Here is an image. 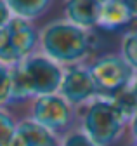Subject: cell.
Returning a JSON list of instances; mask_svg holds the SVG:
<instances>
[{
    "instance_id": "11",
    "label": "cell",
    "mask_w": 137,
    "mask_h": 146,
    "mask_svg": "<svg viewBox=\"0 0 137 146\" xmlns=\"http://www.w3.org/2000/svg\"><path fill=\"white\" fill-rule=\"evenodd\" d=\"M5 4L9 5L14 17L33 21L49 11L52 0H5Z\"/></svg>"
},
{
    "instance_id": "1",
    "label": "cell",
    "mask_w": 137,
    "mask_h": 146,
    "mask_svg": "<svg viewBox=\"0 0 137 146\" xmlns=\"http://www.w3.org/2000/svg\"><path fill=\"white\" fill-rule=\"evenodd\" d=\"M64 66L43 54H33L12 66V101L56 94L63 82ZM11 101V103H12Z\"/></svg>"
},
{
    "instance_id": "22",
    "label": "cell",
    "mask_w": 137,
    "mask_h": 146,
    "mask_svg": "<svg viewBox=\"0 0 137 146\" xmlns=\"http://www.w3.org/2000/svg\"><path fill=\"white\" fill-rule=\"evenodd\" d=\"M99 2H101V4H102V2H106V0H99Z\"/></svg>"
},
{
    "instance_id": "15",
    "label": "cell",
    "mask_w": 137,
    "mask_h": 146,
    "mask_svg": "<svg viewBox=\"0 0 137 146\" xmlns=\"http://www.w3.org/2000/svg\"><path fill=\"white\" fill-rule=\"evenodd\" d=\"M16 123L14 118L0 106V146H7L11 139L16 136Z\"/></svg>"
},
{
    "instance_id": "18",
    "label": "cell",
    "mask_w": 137,
    "mask_h": 146,
    "mask_svg": "<svg viewBox=\"0 0 137 146\" xmlns=\"http://www.w3.org/2000/svg\"><path fill=\"white\" fill-rule=\"evenodd\" d=\"M123 2L127 4V7L130 9L132 16H134V19H137V0H123Z\"/></svg>"
},
{
    "instance_id": "12",
    "label": "cell",
    "mask_w": 137,
    "mask_h": 146,
    "mask_svg": "<svg viewBox=\"0 0 137 146\" xmlns=\"http://www.w3.org/2000/svg\"><path fill=\"white\" fill-rule=\"evenodd\" d=\"M111 101L116 106V110L120 111V115L123 117L125 122H130L135 117V113H137V99H135L130 87L122 90V92H118L116 96H113Z\"/></svg>"
},
{
    "instance_id": "5",
    "label": "cell",
    "mask_w": 137,
    "mask_h": 146,
    "mask_svg": "<svg viewBox=\"0 0 137 146\" xmlns=\"http://www.w3.org/2000/svg\"><path fill=\"white\" fill-rule=\"evenodd\" d=\"M89 70L99 89V98H106V99H111L118 92L128 89L137 73L120 54L99 56L89 66Z\"/></svg>"
},
{
    "instance_id": "14",
    "label": "cell",
    "mask_w": 137,
    "mask_h": 146,
    "mask_svg": "<svg viewBox=\"0 0 137 146\" xmlns=\"http://www.w3.org/2000/svg\"><path fill=\"white\" fill-rule=\"evenodd\" d=\"M12 101V66L0 61V106Z\"/></svg>"
},
{
    "instance_id": "20",
    "label": "cell",
    "mask_w": 137,
    "mask_h": 146,
    "mask_svg": "<svg viewBox=\"0 0 137 146\" xmlns=\"http://www.w3.org/2000/svg\"><path fill=\"white\" fill-rule=\"evenodd\" d=\"M7 146H26V144H24V141H23V139H21L18 134H16V136L11 139V143H9Z\"/></svg>"
},
{
    "instance_id": "16",
    "label": "cell",
    "mask_w": 137,
    "mask_h": 146,
    "mask_svg": "<svg viewBox=\"0 0 137 146\" xmlns=\"http://www.w3.org/2000/svg\"><path fill=\"white\" fill-rule=\"evenodd\" d=\"M63 146H97V144L92 143L85 132H71L64 139Z\"/></svg>"
},
{
    "instance_id": "6",
    "label": "cell",
    "mask_w": 137,
    "mask_h": 146,
    "mask_svg": "<svg viewBox=\"0 0 137 146\" xmlns=\"http://www.w3.org/2000/svg\"><path fill=\"white\" fill-rule=\"evenodd\" d=\"M71 106H80L85 103H90L99 98V89L89 66L85 64H71L64 66L63 82L57 90Z\"/></svg>"
},
{
    "instance_id": "9",
    "label": "cell",
    "mask_w": 137,
    "mask_h": 146,
    "mask_svg": "<svg viewBox=\"0 0 137 146\" xmlns=\"http://www.w3.org/2000/svg\"><path fill=\"white\" fill-rule=\"evenodd\" d=\"M134 16L123 0H106L101 4L97 26L102 30H118L130 25Z\"/></svg>"
},
{
    "instance_id": "8",
    "label": "cell",
    "mask_w": 137,
    "mask_h": 146,
    "mask_svg": "<svg viewBox=\"0 0 137 146\" xmlns=\"http://www.w3.org/2000/svg\"><path fill=\"white\" fill-rule=\"evenodd\" d=\"M99 12H101L99 0H64L66 21L83 30H92L97 26Z\"/></svg>"
},
{
    "instance_id": "2",
    "label": "cell",
    "mask_w": 137,
    "mask_h": 146,
    "mask_svg": "<svg viewBox=\"0 0 137 146\" xmlns=\"http://www.w3.org/2000/svg\"><path fill=\"white\" fill-rule=\"evenodd\" d=\"M40 49L61 66L80 64L90 50V33L66 19L50 21L40 31Z\"/></svg>"
},
{
    "instance_id": "13",
    "label": "cell",
    "mask_w": 137,
    "mask_h": 146,
    "mask_svg": "<svg viewBox=\"0 0 137 146\" xmlns=\"http://www.w3.org/2000/svg\"><path fill=\"white\" fill-rule=\"evenodd\" d=\"M120 56L137 71V28L123 35L120 44Z\"/></svg>"
},
{
    "instance_id": "23",
    "label": "cell",
    "mask_w": 137,
    "mask_h": 146,
    "mask_svg": "<svg viewBox=\"0 0 137 146\" xmlns=\"http://www.w3.org/2000/svg\"><path fill=\"white\" fill-rule=\"evenodd\" d=\"M134 146H137V141H135V144H134Z\"/></svg>"
},
{
    "instance_id": "17",
    "label": "cell",
    "mask_w": 137,
    "mask_h": 146,
    "mask_svg": "<svg viewBox=\"0 0 137 146\" xmlns=\"http://www.w3.org/2000/svg\"><path fill=\"white\" fill-rule=\"evenodd\" d=\"M12 12L9 9V5L5 4V0H0V28H4L11 19H12Z\"/></svg>"
},
{
    "instance_id": "19",
    "label": "cell",
    "mask_w": 137,
    "mask_h": 146,
    "mask_svg": "<svg viewBox=\"0 0 137 146\" xmlns=\"http://www.w3.org/2000/svg\"><path fill=\"white\" fill-rule=\"evenodd\" d=\"M130 132H132V137L137 141V113H135V117L130 120Z\"/></svg>"
},
{
    "instance_id": "10",
    "label": "cell",
    "mask_w": 137,
    "mask_h": 146,
    "mask_svg": "<svg viewBox=\"0 0 137 146\" xmlns=\"http://www.w3.org/2000/svg\"><path fill=\"white\" fill-rule=\"evenodd\" d=\"M16 134L24 141L26 146H57L54 132L33 118L21 120L16 125Z\"/></svg>"
},
{
    "instance_id": "21",
    "label": "cell",
    "mask_w": 137,
    "mask_h": 146,
    "mask_svg": "<svg viewBox=\"0 0 137 146\" xmlns=\"http://www.w3.org/2000/svg\"><path fill=\"white\" fill-rule=\"evenodd\" d=\"M130 89H132V92H134V96H135V99H137V73H135V77H134V82H132Z\"/></svg>"
},
{
    "instance_id": "7",
    "label": "cell",
    "mask_w": 137,
    "mask_h": 146,
    "mask_svg": "<svg viewBox=\"0 0 137 146\" xmlns=\"http://www.w3.org/2000/svg\"><path fill=\"white\" fill-rule=\"evenodd\" d=\"M71 117H73V106L57 92L33 99L31 118L52 132L64 129L71 122Z\"/></svg>"
},
{
    "instance_id": "3",
    "label": "cell",
    "mask_w": 137,
    "mask_h": 146,
    "mask_svg": "<svg viewBox=\"0 0 137 146\" xmlns=\"http://www.w3.org/2000/svg\"><path fill=\"white\" fill-rule=\"evenodd\" d=\"M125 120L111 99L97 98L90 101L83 113V132L97 146H109L123 132Z\"/></svg>"
},
{
    "instance_id": "4",
    "label": "cell",
    "mask_w": 137,
    "mask_h": 146,
    "mask_svg": "<svg viewBox=\"0 0 137 146\" xmlns=\"http://www.w3.org/2000/svg\"><path fill=\"white\" fill-rule=\"evenodd\" d=\"M40 47V31L33 21H26L21 17L12 19L0 28V61L14 66L33 56Z\"/></svg>"
}]
</instances>
